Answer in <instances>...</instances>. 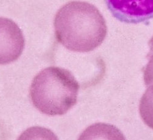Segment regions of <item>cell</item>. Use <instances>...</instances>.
<instances>
[{
    "instance_id": "obj_1",
    "label": "cell",
    "mask_w": 153,
    "mask_h": 140,
    "mask_svg": "<svg viewBox=\"0 0 153 140\" xmlns=\"http://www.w3.org/2000/svg\"><path fill=\"white\" fill-rule=\"evenodd\" d=\"M58 41L67 49L86 53L105 40L107 28L98 9L85 1H74L62 6L54 19Z\"/></svg>"
},
{
    "instance_id": "obj_2",
    "label": "cell",
    "mask_w": 153,
    "mask_h": 140,
    "mask_svg": "<svg viewBox=\"0 0 153 140\" xmlns=\"http://www.w3.org/2000/svg\"><path fill=\"white\" fill-rule=\"evenodd\" d=\"M80 86L68 70L49 67L34 78L30 94L34 106L48 116L63 115L76 103Z\"/></svg>"
},
{
    "instance_id": "obj_3",
    "label": "cell",
    "mask_w": 153,
    "mask_h": 140,
    "mask_svg": "<svg viewBox=\"0 0 153 140\" xmlns=\"http://www.w3.org/2000/svg\"><path fill=\"white\" fill-rule=\"evenodd\" d=\"M25 44L23 33L16 23L0 17V65L8 64L19 59Z\"/></svg>"
},
{
    "instance_id": "obj_4",
    "label": "cell",
    "mask_w": 153,
    "mask_h": 140,
    "mask_svg": "<svg viewBox=\"0 0 153 140\" xmlns=\"http://www.w3.org/2000/svg\"><path fill=\"white\" fill-rule=\"evenodd\" d=\"M112 15L127 23L145 22L153 18V0H105Z\"/></svg>"
},
{
    "instance_id": "obj_5",
    "label": "cell",
    "mask_w": 153,
    "mask_h": 140,
    "mask_svg": "<svg viewBox=\"0 0 153 140\" xmlns=\"http://www.w3.org/2000/svg\"><path fill=\"white\" fill-rule=\"evenodd\" d=\"M78 140H126L117 127L106 123H96L82 132Z\"/></svg>"
},
{
    "instance_id": "obj_6",
    "label": "cell",
    "mask_w": 153,
    "mask_h": 140,
    "mask_svg": "<svg viewBox=\"0 0 153 140\" xmlns=\"http://www.w3.org/2000/svg\"><path fill=\"white\" fill-rule=\"evenodd\" d=\"M139 111L144 123L153 129V83L148 86L140 100Z\"/></svg>"
},
{
    "instance_id": "obj_7",
    "label": "cell",
    "mask_w": 153,
    "mask_h": 140,
    "mask_svg": "<svg viewBox=\"0 0 153 140\" xmlns=\"http://www.w3.org/2000/svg\"><path fill=\"white\" fill-rule=\"evenodd\" d=\"M17 140H59L50 129L42 127H32L24 131Z\"/></svg>"
},
{
    "instance_id": "obj_8",
    "label": "cell",
    "mask_w": 153,
    "mask_h": 140,
    "mask_svg": "<svg viewBox=\"0 0 153 140\" xmlns=\"http://www.w3.org/2000/svg\"><path fill=\"white\" fill-rule=\"evenodd\" d=\"M150 48L148 55V62L144 69V81L146 86H149L153 83V37L149 42Z\"/></svg>"
}]
</instances>
